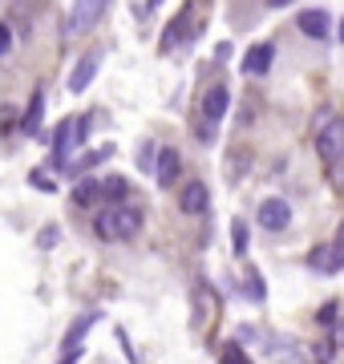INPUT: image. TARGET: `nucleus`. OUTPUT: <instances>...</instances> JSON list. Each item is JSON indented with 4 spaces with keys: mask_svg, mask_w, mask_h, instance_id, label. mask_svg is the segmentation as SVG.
Listing matches in <instances>:
<instances>
[{
    "mask_svg": "<svg viewBox=\"0 0 344 364\" xmlns=\"http://www.w3.org/2000/svg\"><path fill=\"white\" fill-rule=\"evenodd\" d=\"M93 231H97V239H134V235L142 231V210L138 207H126V203H118V207L102 210L97 219H93Z\"/></svg>",
    "mask_w": 344,
    "mask_h": 364,
    "instance_id": "f257e3e1",
    "label": "nucleus"
},
{
    "mask_svg": "<svg viewBox=\"0 0 344 364\" xmlns=\"http://www.w3.org/2000/svg\"><path fill=\"white\" fill-rule=\"evenodd\" d=\"M90 138V117H65L53 130V166H65V154Z\"/></svg>",
    "mask_w": 344,
    "mask_h": 364,
    "instance_id": "f03ea898",
    "label": "nucleus"
},
{
    "mask_svg": "<svg viewBox=\"0 0 344 364\" xmlns=\"http://www.w3.org/2000/svg\"><path fill=\"white\" fill-rule=\"evenodd\" d=\"M316 154H320V162H328V166L336 158H344V117H328V122L320 126Z\"/></svg>",
    "mask_w": 344,
    "mask_h": 364,
    "instance_id": "7ed1b4c3",
    "label": "nucleus"
},
{
    "mask_svg": "<svg viewBox=\"0 0 344 364\" xmlns=\"http://www.w3.org/2000/svg\"><path fill=\"white\" fill-rule=\"evenodd\" d=\"M255 219H259V227H264V231H272V235L288 231V227H291V203H288V198H279V195H272V198H264V203H259Z\"/></svg>",
    "mask_w": 344,
    "mask_h": 364,
    "instance_id": "20e7f679",
    "label": "nucleus"
},
{
    "mask_svg": "<svg viewBox=\"0 0 344 364\" xmlns=\"http://www.w3.org/2000/svg\"><path fill=\"white\" fill-rule=\"evenodd\" d=\"M109 0H77L73 13H69V33H90L102 16H106Z\"/></svg>",
    "mask_w": 344,
    "mask_h": 364,
    "instance_id": "39448f33",
    "label": "nucleus"
},
{
    "mask_svg": "<svg viewBox=\"0 0 344 364\" xmlns=\"http://www.w3.org/2000/svg\"><path fill=\"white\" fill-rule=\"evenodd\" d=\"M296 28H300L308 41H328V37H332V16H328V9H304V13L296 16Z\"/></svg>",
    "mask_w": 344,
    "mask_h": 364,
    "instance_id": "423d86ee",
    "label": "nucleus"
},
{
    "mask_svg": "<svg viewBox=\"0 0 344 364\" xmlns=\"http://www.w3.org/2000/svg\"><path fill=\"white\" fill-rule=\"evenodd\" d=\"M272 61H276V45L272 41H259L252 49L243 53V73L247 77H267L272 73Z\"/></svg>",
    "mask_w": 344,
    "mask_h": 364,
    "instance_id": "0eeeda50",
    "label": "nucleus"
},
{
    "mask_svg": "<svg viewBox=\"0 0 344 364\" xmlns=\"http://www.w3.org/2000/svg\"><path fill=\"white\" fill-rule=\"evenodd\" d=\"M178 170H183L178 150H174V146H162L158 158H154V178H158V186H166V191H171L174 182H178Z\"/></svg>",
    "mask_w": 344,
    "mask_h": 364,
    "instance_id": "6e6552de",
    "label": "nucleus"
},
{
    "mask_svg": "<svg viewBox=\"0 0 344 364\" xmlns=\"http://www.w3.org/2000/svg\"><path fill=\"white\" fill-rule=\"evenodd\" d=\"M203 117H207V122H215V126H219V122H223L227 117V109H231V90H227V85H211V90L203 93Z\"/></svg>",
    "mask_w": 344,
    "mask_h": 364,
    "instance_id": "1a4fd4ad",
    "label": "nucleus"
},
{
    "mask_svg": "<svg viewBox=\"0 0 344 364\" xmlns=\"http://www.w3.org/2000/svg\"><path fill=\"white\" fill-rule=\"evenodd\" d=\"M207 207H211V195H207V186H203L199 178L186 182L183 195H178V210H183V215H207Z\"/></svg>",
    "mask_w": 344,
    "mask_h": 364,
    "instance_id": "9d476101",
    "label": "nucleus"
},
{
    "mask_svg": "<svg viewBox=\"0 0 344 364\" xmlns=\"http://www.w3.org/2000/svg\"><path fill=\"white\" fill-rule=\"evenodd\" d=\"M195 299H199V316H195V320H199V332L207 336V332L215 328V320H219V299H215V291L207 284H199Z\"/></svg>",
    "mask_w": 344,
    "mask_h": 364,
    "instance_id": "9b49d317",
    "label": "nucleus"
},
{
    "mask_svg": "<svg viewBox=\"0 0 344 364\" xmlns=\"http://www.w3.org/2000/svg\"><path fill=\"white\" fill-rule=\"evenodd\" d=\"M97 61H102V53H85L77 65H73V73H69V93H85L90 90L93 73H97Z\"/></svg>",
    "mask_w": 344,
    "mask_h": 364,
    "instance_id": "f8f14e48",
    "label": "nucleus"
},
{
    "mask_svg": "<svg viewBox=\"0 0 344 364\" xmlns=\"http://www.w3.org/2000/svg\"><path fill=\"white\" fill-rule=\"evenodd\" d=\"M190 16H195V4H186L183 13L174 16L171 25H166V37H162V53H171L174 45H178V41H186V37H190V33H186V25H190Z\"/></svg>",
    "mask_w": 344,
    "mask_h": 364,
    "instance_id": "ddd939ff",
    "label": "nucleus"
},
{
    "mask_svg": "<svg viewBox=\"0 0 344 364\" xmlns=\"http://www.w3.org/2000/svg\"><path fill=\"white\" fill-rule=\"evenodd\" d=\"M308 267H312V272H324V275H336V272H340L332 243H324V247H312V255H308Z\"/></svg>",
    "mask_w": 344,
    "mask_h": 364,
    "instance_id": "4468645a",
    "label": "nucleus"
},
{
    "mask_svg": "<svg viewBox=\"0 0 344 364\" xmlns=\"http://www.w3.org/2000/svg\"><path fill=\"white\" fill-rule=\"evenodd\" d=\"M41 114H45V93H33L28 97V109H25V117H21V130L25 134H37L41 130Z\"/></svg>",
    "mask_w": 344,
    "mask_h": 364,
    "instance_id": "2eb2a0df",
    "label": "nucleus"
},
{
    "mask_svg": "<svg viewBox=\"0 0 344 364\" xmlns=\"http://www.w3.org/2000/svg\"><path fill=\"white\" fill-rule=\"evenodd\" d=\"M243 296L252 299V304H264V299H267V279L255 272V267L243 272Z\"/></svg>",
    "mask_w": 344,
    "mask_h": 364,
    "instance_id": "dca6fc26",
    "label": "nucleus"
},
{
    "mask_svg": "<svg viewBox=\"0 0 344 364\" xmlns=\"http://www.w3.org/2000/svg\"><path fill=\"white\" fill-rule=\"evenodd\" d=\"M126 195H130V182L122 178V174H109V178L102 182V198H106L109 207H118V203H126Z\"/></svg>",
    "mask_w": 344,
    "mask_h": 364,
    "instance_id": "f3484780",
    "label": "nucleus"
},
{
    "mask_svg": "<svg viewBox=\"0 0 344 364\" xmlns=\"http://www.w3.org/2000/svg\"><path fill=\"white\" fill-rule=\"evenodd\" d=\"M102 198V182H93V178H81L77 186H73V203L77 207H93Z\"/></svg>",
    "mask_w": 344,
    "mask_h": 364,
    "instance_id": "a211bd4d",
    "label": "nucleus"
},
{
    "mask_svg": "<svg viewBox=\"0 0 344 364\" xmlns=\"http://www.w3.org/2000/svg\"><path fill=\"white\" fill-rule=\"evenodd\" d=\"M93 320H97V316H81V320H73V328H69L65 340H61V348H77L81 340H85V332L93 328Z\"/></svg>",
    "mask_w": 344,
    "mask_h": 364,
    "instance_id": "6ab92c4d",
    "label": "nucleus"
},
{
    "mask_svg": "<svg viewBox=\"0 0 344 364\" xmlns=\"http://www.w3.org/2000/svg\"><path fill=\"white\" fill-rule=\"evenodd\" d=\"M109 154H114V146H97V150H90V154H81V158H77V162H73L69 170H73V174H81V170H93L97 162H106Z\"/></svg>",
    "mask_w": 344,
    "mask_h": 364,
    "instance_id": "aec40b11",
    "label": "nucleus"
},
{
    "mask_svg": "<svg viewBox=\"0 0 344 364\" xmlns=\"http://www.w3.org/2000/svg\"><path fill=\"white\" fill-rule=\"evenodd\" d=\"M219 360L223 364H252L247 356H243V344H239V340H227L223 352H219Z\"/></svg>",
    "mask_w": 344,
    "mask_h": 364,
    "instance_id": "412c9836",
    "label": "nucleus"
},
{
    "mask_svg": "<svg viewBox=\"0 0 344 364\" xmlns=\"http://www.w3.org/2000/svg\"><path fill=\"white\" fill-rule=\"evenodd\" d=\"M231 243H235V255L243 259V255H247V223L243 219L231 223Z\"/></svg>",
    "mask_w": 344,
    "mask_h": 364,
    "instance_id": "4be33fe9",
    "label": "nucleus"
},
{
    "mask_svg": "<svg viewBox=\"0 0 344 364\" xmlns=\"http://www.w3.org/2000/svg\"><path fill=\"white\" fill-rule=\"evenodd\" d=\"M154 158H158V146H154V142H142V146H138V170L154 174Z\"/></svg>",
    "mask_w": 344,
    "mask_h": 364,
    "instance_id": "5701e85b",
    "label": "nucleus"
},
{
    "mask_svg": "<svg viewBox=\"0 0 344 364\" xmlns=\"http://www.w3.org/2000/svg\"><path fill=\"white\" fill-rule=\"evenodd\" d=\"M336 316H340V308H336V299H328V304H324V308L316 312V324L324 328V332H328V328L336 324Z\"/></svg>",
    "mask_w": 344,
    "mask_h": 364,
    "instance_id": "b1692460",
    "label": "nucleus"
},
{
    "mask_svg": "<svg viewBox=\"0 0 344 364\" xmlns=\"http://www.w3.org/2000/svg\"><path fill=\"white\" fill-rule=\"evenodd\" d=\"M28 182H33L37 191H49V195L57 191V178L49 174V170H33V174H28Z\"/></svg>",
    "mask_w": 344,
    "mask_h": 364,
    "instance_id": "393cba45",
    "label": "nucleus"
},
{
    "mask_svg": "<svg viewBox=\"0 0 344 364\" xmlns=\"http://www.w3.org/2000/svg\"><path fill=\"white\" fill-rule=\"evenodd\" d=\"M328 178H332V191L344 195V158H336V162L328 166Z\"/></svg>",
    "mask_w": 344,
    "mask_h": 364,
    "instance_id": "a878e982",
    "label": "nucleus"
},
{
    "mask_svg": "<svg viewBox=\"0 0 344 364\" xmlns=\"http://www.w3.org/2000/svg\"><path fill=\"white\" fill-rule=\"evenodd\" d=\"M57 243H61V231H57V227H45V231L37 235V247H57Z\"/></svg>",
    "mask_w": 344,
    "mask_h": 364,
    "instance_id": "bb28decb",
    "label": "nucleus"
},
{
    "mask_svg": "<svg viewBox=\"0 0 344 364\" xmlns=\"http://www.w3.org/2000/svg\"><path fill=\"white\" fill-rule=\"evenodd\" d=\"M13 53V25H0V57Z\"/></svg>",
    "mask_w": 344,
    "mask_h": 364,
    "instance_id": "cd10ccee",
    "label": "nucleus"
},
{
    "mask_svg": "<svg viewBox=\"0 0 344 364\" xmlns=\"http://www.w3.org/2000/svg\"><path fill=\"white\" fill-rule=\"evenodd\" d=\"M332 352H336V344H332V340H324V344L316 348V364H332Z\"/></svg>",
    "mask_w": 344,
    "mask_h": 364,
    "instance_id": "c85d7f7f",
    "label": "nucleus"
},
{
    "mask_svg": "<svg viewBox=\"0 0 344 364\" xmlns=\"http://www.w3.org/2000/svg\"><path fill=\"white\" fill-rule=\"evenodd\" d=\"M199 142H215V122H207V117L199 122Z\"/></svg>",
    "mask_w": 344,
    "mask_h": 364,
    "instance_id": "c756f323",
    "label": "nucleus"
},
{
    "mask_svg": "<svg viewBox=\"0 0 344 364\" xmlns=\"http://www.w3.org/2000/svg\"><path fill=\"white\" fill-rule=\"evenodd\" d=\"M77 356H81V344L77 348H61V360L57 364H77Z\"/></svg>",
    "mask_w": 344,
    "mask_h": 364,
    "instance_id": "7c9ffc66",
    "label": "nucleus"
},
{
    "mask_svg": "<svg viewBox=\"0 0 344 364\" xmlns=\"http://www.w3.org/2000/svg\"><path fill=\"white\" fill-rule=\"evenodd\" d=\"M332 251H336V263H340V272H344V227H340V235H336V243H332Z\"/></svg>",
    "mask_w": 344,
    "mask_h": 364,
    "instance_id": "2f4dec72",
    "label": "nucleus"
},
{
    "mask_svg": "<svg viewBox=\"0 0 344 364\" xmlns=\"http://www.w3.org/2000/svg\"><path fill=\"white\" fill-rule=\"evenodd\" d=\"M291 0H267V9H288Z\"/></svg>",
    "mask_w": 344,
    "mask_h": 364,
    "instance_id": "473e14b6",
    "label": "nucleus"
},
{
    "mask_svg": "<svg viewBox=\"0 0 344 364\" xmlns=\"http://www.w3.org/2000/svg\"><path fill=\"white\" fill-rule=\"evenodd\" d=\"M336 41L344 45V16H340V25H336Z\"/></svg>",
    "mask_w": 344,
    "mask_h": 364,
    "instance_id": "72a5a7b5",
    "label": "nucleus"
}]
</instances>
